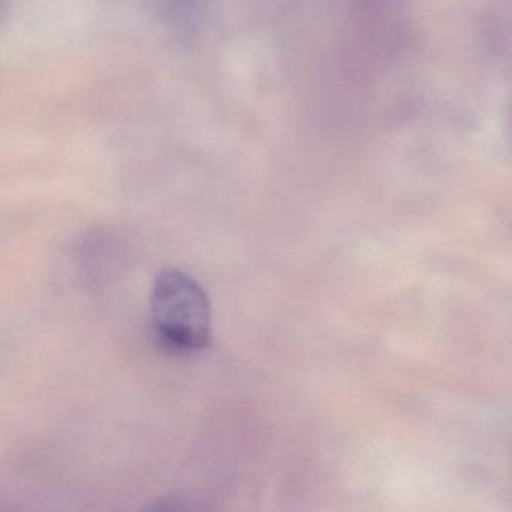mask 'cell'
Masks as SVG:
<instances>
[{"label":"cell","instance_id":"6da1fadb","mask_svg":"<svg viewBox=\"0 0 512 512\" xmlns=\"http://www.w3.org/2000/svg\"><path fill=\"white\" fill-rule=\"evenodd\" d=\"M151 313L158 340L172 352H200L211 344L208 293L185 272L170 268L158 274L152 287Z\"/></svg>","mask_w":512,"mask_h":512},{"label":"cell","instance_id":"7a4b0ae2","mask_svg":"<svg viewBox=\"0 0 512 512\" xmlns=\"http://www.w3.org/2000/svg\"><path fill=\"white\" fill-rule=\"evenodd\" d=\"M371 2H373V4H377V2H379V0H371ZM380 2H382V0H380Z\"/></svg>","mask_w":512,"mask_h":512}]
</instances>
